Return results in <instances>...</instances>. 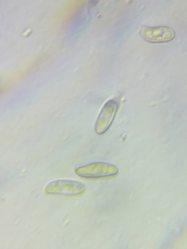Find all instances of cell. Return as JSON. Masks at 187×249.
Listing matches in <instances>:
<instances>
[{"mask_svg":"<svg viewBox=\"0 0 187 249\" xmlns=\"http://www.w3.org/2000/svg\"><path fill=\"white\" fill-rule=\"evenodd\" d=\"M75 173L84 178H107L118 175L119 168L112 163L93 162L87 165L76 167Z\"/></svg>","mask_w":187,"mask_h":249,"instance_id":"cell-1","label":"cell"},{"mask_svg":"<svg viewBox=\"0 0 187 249\" xmlns=\"http://www.w3.org/2000/svg\"><path fill=\"white\" fill-rule=\"evenodd\" d=\"M48 194L59 196H80L85 191V185L74 180H56L52 181L45 188Z\"/></svg>","mask_w":187,"mask_h":249,"instance_id":"cell-2","label":"cell"},{"mask_svg":"<svg viewBox=\"0 0 187 249\" xmlns=\"http://www.w3.org/2000/svg\"><path fill=\"white\" fill-rule=\"evenodd\" d=\"M139 34L144 40L149 43H168L174 40L176 33L168 26H143Z\"/></svg>","mask_w":187,"mask_h":249,"instance_id":"cell-3","label":"cell"},{"mask_svg":"<svg viewBox=\"0 0 187 249\" xmlns=\"http://www.w3.org/2000/svg\"><path fill=\"white\" fill-rule=\"evenodd\" d=\"M119 106L120 104L116 100H108L104 104L99 113L95 126V131L98 135L104 134L109 127H111V124L114 120V116L116 112H118Z\"/></svg>","mask_w":187,"mask_h":249,"instance_id":"cell-4","label":"cell"}]
</instances>
